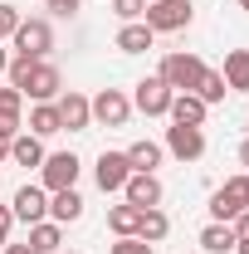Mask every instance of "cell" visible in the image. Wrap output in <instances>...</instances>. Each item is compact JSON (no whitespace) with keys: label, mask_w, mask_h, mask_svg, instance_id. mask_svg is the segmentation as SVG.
<instances>
[{"label":"cell","mask_w":249,"mask_h":254,"mask_svg":"<svg viewBox=\"0 0 249 254\" xmlns=\"http://www.w3.org/2000/svg\"><path fill=\"white\" fill-rule=\"evenodd\" d=\"M137 225H142V210H137V205H127V200L108 210V230H113L118 240H123V235H137Z\"/></svg>","instance_id":"cell-23"},{"label":"cell","mask_w":249,"mask_h":254,"mask_svg":"<svg viewBox=\"0 0 249 254\" xmlns=\"http://www.w3.org/2000/svg\"><path fill=\"white\" fill-rule=\"evenodd\" d=\"M5 68H10V49L0 44V73H5Z\"/></svg>","instance_id":"cell-35"},{"label":"cell","mask_w":249,"mask_h":254,"mask_svg":"<svg viewBox=\"0 0 249 254\" xmlns=\"http://www.w3.org/2000/svg\"><path fill=\"white\" fill-rule=\"evenodd\" d=\"M78 157L73 152H49L44 157V166H39V176H44V190L54 195V190H68V186H78Z\"/></svg>","instance_id":"cell-4"},{"label":"cell","mask_w":249,"mask_h":254,"mask_svg":"<svg viewBox=\"0 0 249 254\" xmlns=\"http://www.w3.org/2000/svg\"><path fill=\"white\" fill-rule=\"evenodd\" d=\"M225 93H230V88H225V78H220L215 68H205V73H200V83H195V98H200V103H225Z\"/></svg>","instance_id":"cell-26"},{"label":"cell","mask_w":249,"mask_h":254,"mask_svg":"<svg viewBox=\"0 0 249 254\" xmlns=\"http://www.w3.org/2000/svg\"><path fill=\"white\" fill-rule=\"evenodd\" d=\"M59 254H63V250H59ZM73 254H78V250H73Z\"/></svg>","instance_id":"cell-39"},{"label":"cell","mask_w":249,"mask_h":254,"mask_svg":"<svg viewBox=\"0 0 249 254\" xmlns=\"http://www.w3.org/2000/svg\"><path fill=\"white\" fill-rule=\"evenodd\" d=\"M10 225H15V210H10V205H0V250L10 245Z\"/></svg>","instance_id":"cell-31"},{"label":"cell","mask_w":249,"mask_h":254,"mask_svg":"<svg viewBox=\"0 0 249 254\" xmlns=\"http://www.w3.org/2000/svg\"><path fill=\"white\" fill-rule=\"evenodd\" d=\"M44 10H54V15H73L78 0H44Z\"/></svg>","instance_id":"cell-32"},{"label":"cell","mask_w":249,"mask_h":254,"mask_svg":"<svg viewBox=\"0 0 249 254\" xmlns=\"http://www.w3.org/2000/svg\"><path fill=\"white\" fill-rule=\"evenodd\" d=\"M220 78H225V88L249 93V49H230V54H225V68H220Z\"/></svg>","instance_id":"cell-19"},{"label":"cell","mask_w":249,"mask_h":254,"mask_svg":"<svg viewBox=\"0 0 249 254\" xmlns=\"http://www.w3.org/2000/svg\"><path fill=\"white\" fill-rule=\"evenodd\" d=\"M127 176H132V161H127V152H103L93 166V181L98 190H123L127 186Z\"/></svg>","instance_id":"cell-10"},{"label":"cell","mask_w":249,"mask_h":254,"mask_svg":"<svg viewBox=\"0 0 249 254\" xmlns=\"http://www.w3.org/2000/svg\"><path fill=\"white\" fill-rule=\"evenodd\" d=\"M34 254H59L63 250V230L54 220H39V225H30V240H25Z\"/></svg>","instance_id":"cell-20"},{"label":"cell","mask_w":249,"mask_h":254,"mask_svg":"<svg viewBox=\"0 0 249 254\" xmlns=\"http://www.w3.org/2000/svg\"><path fill=\"white\" fill-rule=\"evenodd\" d=\"M63 93V73L54 68V64H34V73H30V83H25V98H34V103H54V98Z\"/></svg>","instance_id":"cell-12"},{"label":"cell","mask_w":249,"mask_h":254,"mask_svg":"<svg viewBox=\"0 0 249 254\" xmlns=\"http://www.w3.org/2000/svg\"><path fill=\"white\" fill-rule=\"evenodd\" d=\"M10 210H15V220L39 225L44 215H49V190H44V186H20L15 200H10Z\"/></svg>","instance_id":"cell-11"},{"label":"cell","mask_w":249,"mask_h":254,"mask_svg":"<svg viewBox=\"0 0 249 254\" xmlns=\"http://www.w3.org/2000/svg\"><path fill=\"white\" fill-rule=\"evenodd\" d=\"M113 15L118 20H142L147 15V0H113Z\"/></svg>","instance_id":"cell-28"},{"label":"cell","mask_w":249,"mask_h":254,"mask_svg":"<svg viewBox=\"0 0 249 254\" xmlns=\"http://www.w3.org/2000/svg\"><path fill=\"white\" fill-rule=\"evenodd\" d=\"M108 254H152V245H147V240H137V235H123Z\"/></svg>","instance_id":"cell-29"},{"label":"cell","mask_w":249,"mask_h":254,"mask_svg":"<svg viewBox=\"0 0 249 254\" xmlns=\"http://www.w3.org/2000/svg\"><path fill=\"white\" fill-rule=\"evenodd\" d=\"M147 5H152V0H147Z\"/></svg>","instance_id":"cell-40"},{"label":"cell","mask_w":249,"mask_h":254,"mask_svg":"<svg viewBox=\"0 0 249 254\" xmlns=\"http://www.w3.org/2000/svg\"><path fill=\"white\" fill-rule=\"evenodd\" d=\"M0 161H10V137H0Z\"/></svg>","instance_id":"cell-36"},{"label":"cell","mask_w":249,"mask_h":254,"mask_svg":"<svg viewBox=\"0 0 249 254\" xmlns=\"http://www.w3.org/2000/svg\"><path fill=\"white\" fill-rule=\"evenodd\" d=\"M240 166L249 171V142H240Z\"/></svg>","instance_id":"cell-34"},{"label":"cell","mask_w":249,"mask_h":254,"mask_svg":"<svg viewBox=\"0 0 249 254\" xmlns=\"http://www.w3.org/2000/svg\"><path fill=\"white\" fill-rule=\"evenodd\" d=\"M240 10H249V0H240Z\"/></svg>","instance_id":"cell-38"},{"label":"cell","mask_w":249,"mask_h":254,"mask_svg":"<svg viewBox=\"0 0 249 254\" xmlns=\"http://www.w3.org/2000/svg\"><path fill=\"white\" fill-rule=\"evenodd\" d=\"M152 25H147V20H127L123 30H118V49H123V54H147V49H152Z\"/></svg>","instance_id":"cell-17"},{"label":"cell","mask_w":249,"mask_h":254,"mask_svg":"<svg viewBox=\"0 0 249 254\" xmlns=\"http://www.w3.org/2000/svg\"><path fill=\"white\" fill-rule=\"evenodd\" d=\"M200 73H205V64L200 54H190V49H171L166 59H161V83L171 88V93H195V83H200Z\"/></svg>","instance_id":"cell-1"},{"label":"cell","mask_w":249,"mask_h":254,"mask_svg":"<svg viewBox=\"0 0 249 254\" xmlns=\"http://www.w3.org/2000/svg\"><path fill=\"white\" fill-rule=\"evenodd\" d=\"M30 132H34V137H54V132H63L59 108H54V103H34V113H30Z\"/></svg>","instance_id":"cell-22"},{"label":"cell","mask_w":249,"mask_h":254,"mask_svg":"<svg viewBox=\"0 0 249 254\" xmlns=\"http://www.w3.org/2000/svg\"><path fill=\"white\" fill-rule=\"evenodd\" d=\"M123 195H127V205H137V210H152V205H161V181H156V171H132L127 176V186H123Z\"/></svg>","instance_id":"cell-8"},{"label":"cell","mask_w":249,"mask_h":254,"mask_svg":"<svg viewBox=\"0 0 249 254\" xmlns=\"http://www.w3.org/2000/svg\"><path fill=\"white\" fill-rule=\"evenodd\" d=\"M171 88H166V83H161V78H142V83H137V93H132V108H137V113H147V118H161V113H166V108H171Z\"/></svg>","instance_id":"cell-9"},{"label":"cell","mask_w":249,"mask_h":254,"mask_svg":"<svg viewBox=\"0 0 249 254\" xmlns=\"http://www.w3.org/2000/svg\"><path fill=\"white\" fill-rule=\"evenodd\" d=\"M166 230H171V220L161 215V210H142V225H137V240H147V245H161L166 240Z\"/></svg>","instance_id":"cell-25"},{"label":"cell","mask_w":249,"mask_h":254,"mask_svg":"<svg viewBox=\"0 0 249 254\" xmlns=\"http://www.w3.org/2000/svg\"><path fill=\"white\" fill-rule=\"evenodd\" d=\"M161 157H166V147H161V142H132V147H127L132 171H156V166H161Z\"/></svg>","instance_id":"cell-21"},{"label":"cell","mask_w":249,"mask_h":254,"mask_svg":"<svg viewBox=\"0 0 249 254\" xmlns=\"http://www.w3.org/2000/svg\"><path fill=\"white\" fill-rule=\"evenodd\" d=\"M10 161H15V166H44L39 137H34V132H15V137H10Z\"/></svg>","instance_id":"cell-18"},{"label":"cell","mask_w":249,"mask_h":254,"mask_svg":"<svg viewBox=\"0 0 249 254\" xmlns=\"http://www.w3.org/2000/svg\"><path fill=\"white\" fill-rule=\"evenodd\" d=\"M166 113H171V123H181V127H205V113H210V103H200L195 93H176Z\"/></svg>","instance_id":"cell-14"},{"label":"cell","mask_w":249,"mask_h":254,"mask_svg":"<svg viewBox=\"0 0 249 254\" xmlns=\"http://www.w3.org/2000/svg\"><path fill=\"white\" fill-rule=\"evenodd\" d=\"M20 113H25V93L5 83V88H0V137H15V132L25 127V123H20Z\"/></svg>","instance_id":"cell-15"},{"label":"cell","mask_w":249,"mask_h":254,"mask_svg":"<svg viewBox=\"0 0 249 254\" xmlns=\"http://www.w3.org/2000/svg\"><path fill=\"white\" fill-rule=\"evenodd\" d=\"M49 215H54V225H73L83 220V195L68 186V190H54L49 195Z\"/></svg>","instance_id":"cell-16"},{"label":"cell","mask_w":249,"mask_h":254,"mask_svg":"<svg viewBox=\"0 0 249 254\" xmlns=\"http://www.w3.org/2000/svg\"><path fill=\"white\" fill-rule=\"evenodd\" d=\"M54 108H59V123L68 127V132H88V127H93V108H88V98L73 93V88L54 98Z\"/></svg>","instance_id":"cell-13"},{"label":"cell","mask_w":249,"mask_h":254,"mask_svg":"<svg viewBox=\"0 0 249 254\" xmlns=\"http://www.w3.org/2000/svg\"><path fill=\"white\" fill-rule=\"evenodd\" d=\"M190 0H152L147 5V25H152V34H171V30H186L190 25Z\"/></svg>","instance_id":"cell-3"},{"label":"cell","mask_w":249,"mask_h":254,"mask_svg":"<svg viewBox=\"0 0 249 254\" xmlns=\"http://www.w3.org/2000/svg\"><path fill=\"white\" fill-rule=\"evenodd\" d=\"M235 254H249V235H245V240H235Z\"/></svg>","instance_id":"cell-37"},{"label":"cell","mask_w":249,"mask_h":254,"mask_svg":"<svg viewBox=\"0 0 249 254\" xmlns=\"http://www.w3.org/2000/svg\"><path fill=\"white\" fill-rule=\"evenodd\" d=\"M166 152L181 157V161H200V157H205V132H200V127L171 123V127H166Z\"/></svg>","instance_id":"cell-7"},{"label":"cell","mask_w":249,"mask_h":254,"mask_svg":"<svg viewBox=\"0 0 249 254\" xmlns=\"http://www.w3.org/2000/svg\"><path fill=\"white\" fill-rule=\"evenodd\" d=\"M200 245H205L210 254H235V230L215 220V225H205V230H200Z\"/></svg>","instance_id":"cell-24"},{"label":"cell","mask_w":249,"mask_h":254,"mask_svg":"<svg viewBox=\"0 0 249 254\" xmlns=\"http://www.w3.org/2000/svg\"><path fill=\"white\" fill-rule=\"evenodd\" d=\"M88 108H93V123L103 127H127V118H132V98L123 88H103L98 98H88Z\"/></svg>","instance_id":"cell-5"},{"label":"cell","mask_w":249,"mask_h":254,"mask_svg":"<svg viewBox=\"0 0 249 254\" xmlns=\"http://www.w3.org/2000/svg\"><path fill=\"white\" fill-rule=\"evenodd\" d=\"M240 210H249V171L245 176H230V181L210 195V215H215L220 225H230Z\"/></svg>","instance_id":"cell-2"},{"label":"cell","mask_w":249,"mask_h":254,"mask_svg":"<svg viewBox=\"0 0 249 254\" xmlns=\"http://www.w3.org/2000/svg\"><path fill=\"white\" fill-rule=\"evenodd\" d=\"M15 30H20V10L15 5H0V39H10Z\"/></svg>","instance_id":"cell-30"},{"label":"cell","mask_w":249,"mask_h":254,"mask_svg":"<svg viewBox=\"0 0 249 254\" xmlns=\"http://www.w3.org/2000/svg\"><path fill=\"white\" fill-rule=\"evenodd\" d=\"M0 254H34V250H30V245H5Z\"/></svg>","instance_id":"cell-33"},{"label":"cell","mask_w":249,"mask_h":254,"mask_svg":"<svg viewBox=\"0 0 249 254\" xmlns=\"http://www.w3.org/2000/svg\"><path fill=\"white\" fill-rule=\"evenodd\" d=\"M34 64H39V59H30V54H10V68H5V78H10V88H20V93H25V83H30Z\"/></svg>","instance_id":"cell-27"},{"label":"cell","mask_w":249,"mask_h":254,"mask_svg":"<svg viewBox=\"0 0 249 254\" xmlns=\"http://www.w3.org/2000/svg\"><path fill=\"white\" fill-rule=\"evenodd\" d=\"M10 39H15V54H30V59H44V54L54 49L49 20H20V30L10 34Z\"/></svg>","instance_id":"cell-6"}]
</instances>
